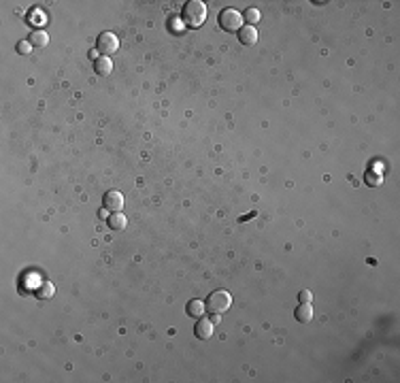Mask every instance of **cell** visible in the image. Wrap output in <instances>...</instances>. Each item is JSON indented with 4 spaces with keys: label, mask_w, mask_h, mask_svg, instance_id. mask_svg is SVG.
Returning a JSON list of instances; mask_svg holds the SVG:
<instances>
[{
    "label": "cell",
    "mask_w": 400,
    "mask_h": 383,
    "mask_svg": "<svg viewBox=\"0 0 400 383\" xmlns=\"http://www.w3.org/2000/svg\"><path fill=\"white\" fill-rule=\"evenodd\" d=\"M183 24L188 28H200L206 21V4L202 0H190L188 4L183 6Z\"/></svg>",
    "instance_id": "6da1fadb"
},
{
    "label": "cell",
    "mask_w": 400,
    "mask_h": 383,
    "mask_svg": "<svg viewBox=\"0 0 400 383\" xmlns=\"http://www.w3.org/2000/svg\"><path fill=\"white\" fill-rule=\"evenodd\" d=\"M232 307V296L226 292V289H217V292H213L209 296V300H206V309L211 311V313H226L228 309Z\"/></svg>",
    "instance_id": "7a4b0ae2"
},
{
    "label": "cell",
    "mask_w": 400,
    "mask_h": 383,
    "mask_svg": "<svg viewBox=\"0 0 400 383\" xmlns=\"http://www.w3.org/2000/svg\"><path fill=\"white\" fill-rule=\"evenodd\" d=\"M219 26L226 32H239L243 28V15L234 9H224L219 13Z\"/></svg>",
    "instance_id": "3957f363"
},
{
    "label": "cell",
    "mask_w": 400,
    "mask_h": 383,
    "mask_svg": "<svg viewBox=\"0 0 400 383\" xmlns=\"http://www.w3.org/2000/svg\"><path fill=\"white\" fill-rule=\"evenodd\" d=\"M96 49L104 55V58H109V55H115V51L119 49V39H117L113 32H102V34H100V37L96 39Z\"/></svg>",
    "instance_id": "277c9868"
},
{
    "label": "cell",
    "mask_w": 400,
    "mask_h": 383,
    "mask_svg": "<svg viewBox=\"0 0 400 383\" xmlns=\"http://www.w3.org/2000/svg\"><path fill=\"white\" fill-rule=\"evenodd\" d=\"M102 204H104V209H106V211H111V213H119L121 209H124V196H121V192L111 190V192H106V194H104Z\"/></svg>",
    "instance_id": "5b68a950"
},
{
    "label": "cell",
    "mask_w": 400,
    "mask_h": 383,
    "mask_svg": "<svg viewBox=\"0 0 400 383\" xmlns=\"http://www.w3.org/2000/svg\"><path fill=\"white\" fill-rule=\"evenodd\" d=\"M213 332H215V322H213V319H206V317H200L198 324H196V328H194L196 338L206 340V338L213 336Z\"/></svg>",
    "instance_id": "8992f818"
},
{
    "label": "cell",
    "mask_w": 400,
    "mask_h": 383,
    "mask_svg": "<svg viewBox=\"0 0 400 383\" xmlns=\"http://www.w3.org/2000/svg\"><path fill=\"white\" fill-rule=\"evenodd\" d=\"M239 41L243 45H255L258 43V30L253 26H243L239 30Z\"/></svg>",
    "instance_id": "52a82bcc"
},
{
    "label": "cell",
    "mask_w": 400,
    "mask_h": 383,
    "mask_svg": "<svg viewBox=\"0 0 400 383\" xmlns=\"http://www.w3.org/2000/svg\"><path fill=\"white\" fill-rule=\"evenodd\" d=\"M185 311H188L190 317L200 319V317H204V313H206V304L202 300H190L188 307H185Z\"/></svg>",
    "instance_id": "ba28073f"
},
{
    "label": "cell",
    "mask_w": 400,
    "mask_h": 383,
    "mask_svg": "<svg viewBox=\"0 0 400 383\" xmlns=\"http://www.w3.org/2000/svg\"><path fill=\"white\" fill-rule=\"evenodd\" d=\"M94 70L100 75V77H106V75H111V70H113V62H111V58H96V62H94Z\"/></svg>",
    "instance_id": "9c48e42d"
},
{
    "label": "cell",
    "mask_w": 400,
    "mask_h": 383,
    "mask_svg": "<svg viewBox=\"0 0 400 383\" xmlns=\"http://www.w3.org/2000/svg\"><path fill=\"white\" fill-rule=\"evenodd\" d=\"M294 315H296L298 322H302V324L311 322V319H313V307H311V302H300V307L296 309Z\"/></svg>",
    "instance_id": "30bf717a"
},
{
    "label": "cell",
    "mask_w": 400,
    "mask_h": 383,
    "mask_svg": "<svg viewBox=\"0 0 400 383\" xmlns=\"http://www.w3.org/2000/svg\"><path fill=\"white\" fill-rule=\"evenodd\" d=\"M126 224H128V219H126V215L124 213H111V217H109V228H113V230H124L126 228Z\"/></svg>",
    "instance_id": "8fae6325"
},
{
    "label": "cell",
    "mask_w": 400,
    "mask_h": 383,
    "mask_svg": "<svg viewBox=\"0 0 400 383\" xmlns=\"http://www.w3.org/2000/svg\"><path fill=\"white\" fill-rule=\"evenodd\" d=\"M53 292H55V289H53V283H51V281H43L41 286H39V289H37V296L45 300V298H51Z\"/></svg>",
    "instance_id": "7c38bea8"
},
{
    "label": "cell",
    "mask_w": 400,
    "mask_h": 383,
    "mask_svg": "<svg viewBox=\"0 0 400 383\" xmlns=\"http://www.w3.org/2000/svg\"><path fill=\"white\" fill-rule=\"evenodd\" d=\"M30 43H32V47H45L47 43H49V37H47L45 32L37 30V32H34L32 37H30Z\"/></svg>",
    "instance_id": "4fadbf2b"
},
{
    "label": "cell",
    "mask_w": 400,
    "mask_h": 383,
    "mask_svg": "<svg viewBox=\"0 0 400 383\" xmlns=\"http://www.w3.org/2000/svg\"><path fill=\"white\" fill-rule=\"evenodd\" d=\"M260 11L258 9H247L245 11V21H249V26H255L260 21Z\"/></svg>",
    "instance_id": "5bb4252c"
},
{
    "label": "cell",
    "mask_w": 400,
    "mask_h": 383,
    "mask_svg": "<svg viewBox=\"0 0 400 383\" xmlns=\"http://www.w3.org/2000/svg\"><path fill=\"white\" fill-rule=\"evenodd\" d=\"M30 49H32V43L30 41H19L17 43V53L28 55V53H30Z\"/></svg>",
    "instance_id": "9a60e30c"
},
{
    "label": "cell",
    "mask_w": 400,
    "mask_h": 383,
    "mask_svg": "<svg viewBox=\"0 0 400 383\" xmlns=\"http://www.w3.org/2000/svg\"><path fill=\"white\" fill-rule=\"evenodd\" d=\"M298 298H300V302H311L313 300V294L309 292V289H302V292L298 294Z\"/></svg>",
    "instance_id": "2e32d148"
}]
</instances>
